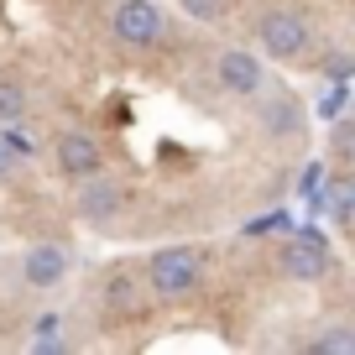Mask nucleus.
I'll return each instance as SVG.
<instances>
[{"mask_svg": "<svg viewBox=\"0 0 355 355\" xmlns=\"http://www.w3.org/2000/svg\"><path fill=\"white\" fill-rule=\"evenodd\" d=\"M251 37H256V47H261V58H272V63H293V58L309 53L313 21L303 11H293V6H266V11L256 16Z\"/></svg>", "mask_w": 355, "mask_h": 355, "instance_id": "1", "label": "nucleus"}, {"mask_svg": "<svg viewBox=\"0 0 355 355\" xmlns=\"http://www.w3.org/2000/svg\"><path fill=\"white\" fill-rule=\"evenodd\" d=\"M68 266H73V256H68V245L37 241L32 251L21 256V282H26V288H58V282L68 277Z\"/></svg>", "mask_w": 355, "mask_h": 355, "instance_id": "9", "label": "nucleus"}, {"mask_svg": "<svg viewBox=\"0 0 355 355\" xmlns=\"http://www.w3.org/2000/svg\"><path fill=\"white\" fill-rule=\"evenodd\" d=\"M53 167L68 178V183H78V178H89V173L105 167V146L89 131H58L53 136Z\"/></svg>", "mask_w": 355, "mask_h": 355, "instance_id": "7", "label": "nucleus"}, {"mask_svg": "<svg viewBox=\"0 0 355 355\" xmlns=\"http://www.w3.org/2000/svg\"><path fill=\"white\" fill-rule=\"evenodd\" d=\"M329 251H334V241L324 235V225L309 220V225H298V230H288L282 272H288L293 282H319L324 272H329Z\"/></svg>", "mask_w": 355, "mask_h": 355, "instance_id": "3", "label": "nucleus"}, {"mask_svg": "<svg viewBox=\"0 0 355 355\" xmlns=\"http://www.w3.org/2000/svg\"><path fill=\"white\" fill-rule=\"evenodd\" d=\"M350 73H355L350 53H329V58H324V78H329V84H350Z\"/></svg>", "mask_w": 355, "mask_h": 355, "instance_id": "19", "label": "nucleus"}, {"mask_svg": "<svg viewBox=\"0 0 355 355\" xmlns=\"http://www.w3.org/2000/svg\"><path fill=\"white\" fill-rule=\"evenodd\" d=\"M136 303V282L125 277V272H115L110 282H105V309H131Z\"/></svg>", "mask_w": 355, "mask_h": 355, "instance_id": "16", "label": "nucleus"}, {"mask_svg": "<svg viewBox=\"0 0 355 355\" xmlns=\"http://www.w3.org/2000/svg\"><path fill=\"white\" fill-rule=\"evenodd\" d=\"M256 100V125H261L266 136H303V125H309V115H303V105L293 100V94H282V89H272V94H266V89H256L251 94Z\"/></svg>", "mask_w": 355, "mask_h": 355, "instance_id": "8", "label": "nucleus"}, {"mask_svg": "<svg viewBox=\"0 0 355 355\" xmlns=\"http://www.w3.org/2000/svg\"><path fill=\"white\" fill-rule=\"evenodd\" d=\"M324 173H329V162H324V157H313V162L298 173V199L309 204L313 220H319V189H324Z\"/></svg>", "mask_w": 355, "mask_h": 355, "instance_id": "14", "label": "nucleus"}, {"mask_svg": "<svg viewBox=\"0 0 355 355\" xmlns=\"http://www.w3.org/2000/svg\"><path fill=\"white\" fill-rule=\"evenodd\" d=\"M214 84L225 94L251 100L256 89H266V63L256 53H245V47H225V53H214Z\"/></svg>", "mask_w": 355, "mask_h": 355, "instance_id": "6", "label": "nucleus"}, {"mask_svg": "<svg viewBox=\"0 0 355 355\" xmlns=\"http://www.w3.org/2000/svg\"><path fill=\"white\" fill-rule=\"evenodd\" d=\"M199 277H204V256L193 251V245H162V251H152V261H146L141 288L152 293V298H162V303H183L199 288Z\"/></svg>", "mask_w": 355, "mask_h": 355, "instance_id": "2", "label": "nucleus"}, {"mask_svg": "<svg viewBox=\"0 0 355 355\" xmlns=\"http://www.w3.org/2000/svg\"><path fill=\"white\" fill-rule=\"evenodd\" d=\"M32 345L37 350H63L68 345V319L63 313H42V319L32 324Z\"/></svg>", "mask_w": 355, "mask_h": 355, "instance_id": "13", "label": "nucleus"}, {"mask_svg": "<svg viewBox=\"0 0 355 355\" xmlns=\"http://www.w3.org/2000/svg\"><path fill=\"white\" fill-rule=\"evenodd\" d=\"M110 32H115V42H125V47H157L162 42V32H167V16H162V6L157 0H121L110 11Z\"/></svg>", "mask_w": 355, "mask_h": 355, "instance_id": "4", "label": "nucleus"}, {"mask_svg": "<svg viewBox=\"0 0 355 355\" xmlns=\"http://www.w3.org/2000/svg\"><path fill=\"white\" fill-rule=\"evenodd\" d=\"M0 141L11 146V157H32V141H26V136L16 131V125H0Z\"/></svg>", "mask_w": 355, "mask_h": 355, "instance_id": "21", "label": "nucleus"}, {"mask_svg": "<svg viewBox=\"0 0 355 355\" xmlns=\"http://www.w3.org/2000/svg\"><path fill=\"white\" fill-rule=\"evenodd\" d=\"M11 167H16V157H11V146H6V141H0V178H6V173H11Z\"/></svg>", "mask_w": 355, "mask_h": 355, "instance_id": "22", "label": "nucleus"}, {"mask_svg": "<svg viewBox=\"0 0 355 355\" xmlns=\"http://www.w3.org/2000/svg\"><path fill=\"white\" fill-rule=\"evenodd\" d=\"M288 230H293V220L282 209H272V214H261V220L245 225V235H288Z\"/></svg>", "mask_w": 355, "mask_h": 355, "instance_id": "18", "label": "nucleus"}, {"mask_svg": "<svg viewBox=\"0 0 355 355\" xmlns=\"http://www.w3.org/2000/svg\"><path fill=\"white\" fill-rule=\"evenodd\" d=\"M345 105H350V84H329L313 115H319V121H334V115H345Z\"/></svg>", "mask_w": 355, "mask_h": 355, "instance_id": "17", "label": "nucleus"}, {"mask_svg": "<svg viewBox=\"0 0 355 355\" xmlns=\"http://www.w3.org/2000/svg\"><path fill=\"white\" fill-rule=\"evenodd\" d=\"M350 146H355V121H350V115H334V121H329V157L345 162Z\"/></svg>", "mask_w": 355, "mask_h": 355, "instance_id": "15", "label": "nucleus"}, {"mask_svg": "<svg viewBox=\"0 0 355 355\" xmlns=\"http://www.w3.org/2000/svg\"><path fill=\"white\" fill-rule=\"evenodd\" d=\"M319 214H324V220H329L340 235L355 225V178L345 173V167H340V173H324V189H319Z\"/></svg>", "mask_w": 355, "mask_h": 355, "instance_id": "10", "label": "nucleus"}, {"mask_svg": "<svg viewBox=\"0 0 355 355\" xmlns=\"http://www.w3.org/2000/svg\"><path fill=\"white\" fill-rule=\"evenodd\" d=\"M26 121V84L0 73V125H21Z\"/></svg>", "mask_w": 355, "mask_h": 355, "instance_id": "12", "label": "nucleus"}, {"mask_svg": "<svg viewBox=\"0 0 355 355\" xmlns=\"http://www.w3.org/2000/svg\"><path fill=\"white\" fill-rule=\"evenodd\" d=\"M84 189H78V220L84 225H94V230H105V225H115L125 214V183L121 178H110L100 167V173H89V178H78Z\"/></svg>", "mask_w": 355, "mask_h": 355, "instance_id": "5", "label": "nucleus"}, {"mask_svg": "<svg viewBox=\"0 0 355 355\" xmlns=\"http://www.w3.org/2000/svg\"><path fill=\"white\" fill-rule=\"evenodd\" d=\"M309 355H355V324H329L309 340Z\"/></svg>", "mask_w": 355, "mask_h": 355, "instance_id": "11", "label": "nucleus"}, {"mask_svg": "<svg viewBox=\"0 0 355 355\" xmlns=\"http://www.w3.org/2000/svg\"><path fill=\"white\" fill-rule=\"evenodd\" d=\"M183 6V16H193V21H220L225 16V0H178Z\"/></svg>", "mask_w": 355, "mask_h": 355, "instance_id": "20", "label": "nucleus"}]
</instances>
